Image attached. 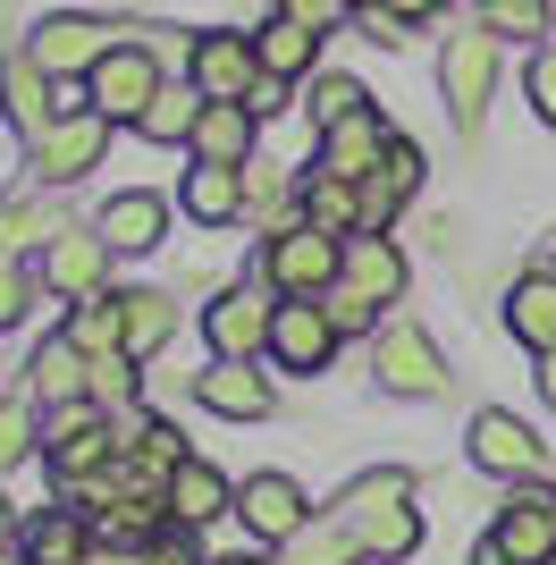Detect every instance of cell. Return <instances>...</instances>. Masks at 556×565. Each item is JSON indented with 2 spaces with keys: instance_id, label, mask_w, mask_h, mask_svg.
Masks as SVG:
<instances>
[{
  "instance_id": "cell-1",
  "label": "cell",
  "mask_w": 556,
  "mask_h": 565,
  "mask_svg": "<svg viewBox=\"0 0 556 565\" xmlns=\"http://www.w3.org/2000/svg\"><path fill=\"white\" fill-rule=\"evenodd\" d=\"M329 515L346 523L354 541H363V557H379V565H405L421 548V515H414V481L405 472H363V481H346V498L329 507Z\"/></svg>"
},
{
  "instance_id": "cell-2",
  "label": "cell",
  "mask_w": 556,
  "mask_h": 565,
  "mask_svg": "<svg viewBox=\"0 0 556 565\" xmlns=\"http://www.w3.org/2000/svg\"><path fill=\"white\" fill-rule=\"evenodd\" d=\"M261 279L278 287V305H287V296H329V287L346 279V236L312 228V220L278 228V236H270V254H261Z\"/></svg>"
},
{
  "instance_id": "cell-3",
  "label": "cell",
  "mask_w": 556,
  "mask_h": 565,
  "mask_svg": "<svg viewBox=\"0 0 556 565\" xmlns=\"http://www.w3.org/2000/svg\"><path fill=\"white\" fill-rule=\"evenodd\" d=\"M85 85H93V110L101 118H143L169 94V60H161V43H136V25H127V43H118Z\"/></svg>"
},
{
  "instance_id": "cell-4",
  "label": "cell",
  "mask_w": 556,
  "mask_h": 565,
  "mask_svg": "<svg viewBox=\"0 0 556 565\" xmlns=\"http://www.w3.org/2000/svg\"><path fill=\"white\" fill-rule=\"evenodd\" d=\"M127 43V25L110 18H85V9H60V18H43L34 34H25V51L43 60V76H60V85H76V76H93L110 51Z\"/></svg>"
},
{
  "instance_id": "cell-5",
  "label": "cell",
  "mask_w": 556,
  "mask_h": 565,
  "mask_svg": "<svg viewBox=\"0 0 556 565\" xmlns=\"http://www.w3.org/2000/svg\"><path fill=\"white\" fill-rule=\"evenodd\" d=\"M101 152H110V118L68 110L60 127H43V136L25 143V169H34V186H76L85 169H101Z\"/></svg>"
},
{
  "instance_id": "cell-6",
  "label": "cell",
  "mask_w": 556,
  "mask_h": 565,
  "mask_svg": "<svg viewBox=\"0 0 556 565\" xmlns=\"http://www.w3.org/2000/svg\"><path fill=\"white\" fill-rule=\"evenodd\" d=\"M270 330H278V305L261 287H220L203 305V338H211V363H254L270 354Z\"/></svg>"
},
{
  "instance_id": "cell-7",
  "label": "cell",
  "mask_w": 556,
  "mask_h": 565,
  "mask_svg": "<svg viewBox=\"0 0 556 565\" xmlns=\"http://www.w3.org/2000/svg\"><path fill=\"white\" fill-rule=\"evenodd\" d=\"M439 94H447V110H456V127H481L489 94H498V34H489V25H463L456 43H447Z\"/></svg>"
},
{
  "instance_id": "cell-8",
  "label": "cell",
  "mask_w": 556,
  "mask_h": 565,
  "mask_svg": "<svg viewBox=\"0 0 556 565\" xmlns=\"http://www.w3.org/2000/svg\"><path fill=\"white\" fill-rule=\"evenodd\" d=\"M185 85L203 102H245L261 85V51L245 43V34H220V25H211V34L185 43Z\"/></svg>"
},
{
  "instance_id": "cell-9",
  "label": "cell",
  "mask_w": 556,
  "mask_h": 565,
  "mask_svg": "<svg viewBox=\"0 0 556 565\" xmlns=\"http://www.w3.org/2000/svg\"><path fill=\"white\" fill-rule=\"evenodd\" d=\"M371 372H379L388 397H439L447 380H456V372H447V354L430 347V330H405V321L371 338Z\"/></svg>"
},
{
  "instance_id": "cell-10",
  "label": "cell",
  "mask_w": 556,
  "mask_h": 565,
  "mask_svg": "<svg viewBox=\"0 0 556 565\" xmlns=\"http://www.w3.org/2000/svg\"><path fill=\"white\" fill-rule=\"evenodd\" d=\"M472 465L481 472H498V481H539L548 472V448L532 439V423L523 414H506V405H489V414H472Z\"/></svg>"
},
{
  "instance_id": "cell-11",
  "label": "cell",
  "mask_w": 556,
  "mask_h": 565,
  "mask_svg": "<svg viewBox=\"0 0 556 565\" xmlns=\"http://www.w3.org/2000/svg\"><path fill=\"white\" fill-rule=\"evenodd\" d=\"M338 354V321H329L321 296H287L278 305V330H270V363L278 372H329Z\"/></svg>"
},
{
  "instance_id": "cell-12",
  "label": "cell",
  "mask_w": 556,
  "mask_h": 565,
  "mask_svg": "<svg viewBox=\"0 0 556 565\" xmlns=\"http://www.w3.org/2000/svg\"><path fill=\"white\" fill-rule=\"evenodd\" d=\"M101 279H110V236L68 220V228L43 245V287H60V296H76V305H85V296H110Z\"/></svg>"
},
{
  "instance_id": "cell-13",
  "label": "cell",
  "mask_w": 556,
  "mask_h": 565,
  "mask_svg": "<svg viewBox=\"0 0 556 565\" xmlns=\"http://www.w3.org/2000/svg\"><path fill=\"white\" fill-rule=\"evenodd\" d=\"M489 541L506 548V565H548L556 557V498L539 490V481H523V490L506 498V515H498Z\"/></svg>"
},
{
  "instance_id": "cell-14",
  "label": "cell",
  "mask_w": 556,
  "mask_h": 565,
  "mask_svg": "<svg viewBox=\"0 0 556 565\" xmlns=\"http://www.w3.org/2000/svg\"><path fill=\"white\" fill-rule=\"evenodd\" d=\"M25 388H34V405H43V414H60V405H85V397H93V363L76 354L68 330H51L43 347L25 354Z\"/></svg>"
},
{
  "instance_id": "cell-15",
  "label": "cell",
  "mask_w": 556,
  "mask_h": 565,
  "mask_svg": "<svg viewBox=\"0 0 556 565\" xmlns=\"http://www.w3.org/2000/svg\"><path fill=\"white\" fill-rule=\"evenodd\" d=\"M236 515H245V532H254V541H278V548H287L303 523H312V507H303V490L287 481V472H254V481L236 490Z\"/></svg>"
},
{
  "instance_id": "cell-16",
  "label": "cell",
  "mask_w": 556,
  "mask_h": 565,
  "mask_svg": "<svg viewBox=\"0 0 556 565\" xmlns=\"http://www.w3.org/2000/svg\"><path fill=\"white\" fill-rule=\"evenodd\" d=\"M388 118L379 110H354L346 127H329L321 136V152H312V169H321V178H346V186H363L371 169H379V152H388Z\"/></svg>"
},
{
  "instance_id": "cell-17",
  "label": "cell",
  "mask_w": 556,
  "mask_h": 565,
  "mask_svg": "<svg viewBox=\"0 0 556 565\" xmlns=\"http://www.w3.org/2000/svg\"><path fill=\"white\" fill-rule=\"evenodd\" d=\"M51 85H60V76H43V60H34V51H9V60H0V102H9V127H18L25 143L68 118L60 102H51Z\"/></svg>"
},
{
  "instance_id": "cell-18",
  "label": "cell",
  "mask_w": 556,
  "mask_h": 565,
  "mask_svg": "<svg viewBox=\"0 0 556 565\" xmlns=\"http://www.w3.org/2000/svg\"><path fill=\"white\" fill-rule=\"evenodd\" d=\"M236 515V481L220 465H203V456H185L178 472H169V523H185V532H203V523Z\"/></svg>"
},
{
  "instance_id": "cell-19",
  "label": "cell",
  "mask_w": 556,
  "mask_h": 565,
  "mask_svg": "<svg viewBox=\"0 0 556 565\" xmlns=\"http://www.w3.org/2000/svg\"><path fill=\"white\" fill-rule=\"evenodd\" d=\"M194 397L211 405V414H228V423H261L270 414V380L254 372V363H211V372H194Z\"/></svg>"
},
{
  "instance_id": "cell-20",
  "label": "cell",
  "mask_w": 556,
  "mask_h": 565,
  "mask_svg": "<svg viewBox=\"0 0 556 565\" xmlns=\"http://www.w3.org/2000/svg\"><path fill=\"white\" fill-rule=\"evenodd\" d=\"M178 212H185V220H203V228H228V220L245 212V169H228V161H194V169H185V186H178Z\"/></svg>"
},
{
  "instance_id": "cell-21",
  "label": "cell",
  "mask_w": 556,
  "mask_h": 565,
  "mask_svg": "<svg viewBox=\"0 0 556 565\" xmlns=\"http://www.w3.org/2000/svg\"><path fill=\"white\" fill-rule=\"evenodd\" d=\"M93 228L110 236V254H152V245L169 236V203H161V194H143V186L136 194H110Z\"/></svg>"
},
{
  "instance_id": "cell-22",
  "label": "cell",
  "mask_w": 556,
  "mask_h": 565,
  "mask_svg": "<svg viewBox=\"0 0 556 565\" xmlns=\"http://www.w3.org/2000/svg\"><path fill=\"white\" fill-rule=\"evenodd\" d=\"M338 287H354L363 305H396L405 296V254H396L388 236H346V279Z\"/></svg>"
},
{
  "instance_id": "cell-23",
  "label": "cell",
  "mask_w": 556,
  "mask_h": 565,
  "mask_svg": "<svg viewBox=\"0 0 556 565\" xmlns=\"http://www.w3.org/2000/svg\"><path fill=\"white\" fill-rule=\"evenodd\" d=\"M506 330L523 338L532 354H556V270L514 279V296H506Z\"/></svg>"
},
{
  "instance_id": "cell-24",
  "label": "cell",
  "mask_w": 556,
  "mask_h": 565,
  "mask_svg": "<svg viewBox=\"0 0 556 565\" xmlns=\"http://www.w3.org/2000/svg\"><path fill=\"white\" fill-rule=\"evenodd\" d=\"M194 161H254V110L245 102H203V127H194Z\"/></svg>"
},
{
  "instance_id": "cell-25",
  "label": "cell",
  "mask_w": 556,
  "mask_h": 565,
  "mask_svg": "<svg viewBox=\"0 0 556 565\" xmlns=\"http://www.w3.org/2000/svg\"><path fill=\"white\" fill-rule=\"evenodd\" d=\"M254 51H261V76L296 85V76H312V60H321V34H312V25H296V18H270V25L254 34Z\"/></svg>"
},
{
  "instance_id": "cell-26",
  "label": "cell",
  "mask_w": 556,
  "mask_h": 565,
  "mask_svg": "<svg viewBox=\"0 0 556 565\" xmlns=\"http://www.w3.org/2000/svg\"><path fill=\"white\" fill-rule=\"evenodd\" d=\"M68 338L85 363H101V354H127V305L118 296H85V305L68 312Z\"/></svg>"
},
{
  "instance_id": "cell-27",
  "label": "cell",
  "mask_w": 556,
  "mask_h": 565,
  "mask_svg": "<svg viewBox=\"0 0 556 565\" xmlns=\"http://www.w3.org/2000/svg\"><path fill=\"white\" fill-rule=\"evenodd\" d=\"M303 220L329 236H363V186H346V178H303Z\"/></svg>"
},
{
  "instance_id": "cell-28",
  "label": "cell",
  "mask_w": 556,
  "mask_h": 565,
  "mask_svg": "<svg viewBox=\"0 0 556 565\" xmlns=\"http://www.w3.org/2000/svg\"><path fill=\"white\" fill-rule=\"evenodd\" d=\"M93 557V532L76 515H34L25 523V565H85Z\"/></svg>"
},
{
  "instance_id": "cell-29",
  "label": "cell",
  "mask_w": 556,
  "mask_h": 565,
  "mask_svg": "<svg viewBox=\"0 0 556 565\" xmlns=\"http://www.w3.org/2000/svg\"><path fill=\"white\" fill-rule=\"evenodd\" d=\"M118 305H127V354H152L178 330V296H161V287H118Z\"/></svg>"
},
{
  "instance_id": "cell-30",
  "label": "cell",
  "mask_w": 556,
  "mask_h": 565,
  "mask_svg": "<svg viewBox=\"0 0 556 565\" xmlns=\"http://www.w3.org/2000/svg\"><path fill=\"white\" fill-rule=\"evenodd\" d=\"M287 565H363V541H354L338 515H321V523H303L296 541H287Z\"/></svg>"
},
{
  "instance_id": "cell-31",
  "label": "cell",
  "mask_w": 556,
  "mask_h": 565,
  "mask_svg": "<svg viewBox=\"0 0 556 565\" xmlns=\"http://www.w3.org/2000/svg\"><path fill=\"white\" fill-rule=\"evenodd\" d=\"M136 127H143L152 143H194V127H203V94H194V85H169V94L136 118Z\"/></svg>"
},
{
  "instance_id": "cell-32",
  "label": "cell",
  "mask_w": 556,
  "mask_h": 565,
  "mask_svg": "<svg viewBox=\"0 0 556 565\" xmlns=\"http://www.w3.org/2000/svg\"><path fill=\"white\" fill-rule=\"evenodd\" d=\"M303 110H312V127L329 136V127H346L354 110H371V94L354 85V76H312V94H303Z\"/></svg>"
},
{
  "instance_id": "cell-33",
  "label": "cell",
  "mask_w": 556,
  "mask_h": 565,
  "mask_svg": "<svg viewBox=\"0 0 556 565\" xmlns=\"http://www.w3.org/2000/svg\"><path fill=\"white\" fill-rule=\"evenodd\" d=\"M60 228H68V220L43 212V203H25V194H18V203H0V254H18V245H51Z\"/></svg>"
},
{
  "instance_id": "cell-34",
  "label": "cell",
  "mask_w": 556,
  "mask_h": 565,
  "mask_svg": "<svg viewBox=\"0 0 556 565\" xmlns=\"http://www.w3.org/2000/svg\"><path fill=\"white\" fill-rule=\"evenodd\" d=\"M489 34H498V43H532V34H548V9H539V0H489Z\"/></svg>"
},
{
  "instance_id": "cell-35",
  "label": "cell",
  "mask_w": 556,
  "mask_h": 565,
  "mask_svg": "<svg viewBox=\"0 0 556 565\" xmlns=\"http://www.w3.org/2000/svg\"><path fill=\"white\" fill-rule=\"evenodd\" d=\"M93 405H136V354H101L93 363Z\"/></svg>"
},
{
  "instance_id": "cell-36",
  "label": "cell",
  "mask_w": 556,
  "mask_h": 565,
  "mask_svg": "<svg viewBox=\"0 0 556 565\" xmlns=\"http://www.w3.org/2000/svg\"><path fill=\"white\" fill-rule=\"evenodd\" d=\"M321 305H329V321H338V338H354V330H371V338H379V305H363L354 287H329Z\"/></svg>"
},
{
  "instance_id": "cell-37",
  "label": "cell",
  "mask_w": 556,
  "mask_h": 565,
  "mask_svg": "<svg viewBox=\"0 0 556 565\" xmlns=\"http://www.w3.org/2000/svg\"><path fill=\"white\" fill-rule=\"evenodd\" d=\"M25 305H34V279H25L18 254H0V330H9V321H25Z\"/></svg>"
},
{
  "instance_id": "cell-38",
  "label": "cell",
  "mask_w": 556,
  "mask_h": 565,
  "mask_svg": "<svg viewBox=\"0 0 556 565\" xmlns=\"http://www.w3.org/2000/svg\"><path fill=\"white\" fill-rule=\"evenodd\" d=\"M379 178H388L396 194H414V186H421V143L388 136V152H379Z\"/></svg>"
},
{
  "instance_id": "cell-39",
  "label": "cell",
  "mask_w": 556,
  "mask_h": 565,
  "mask_svg": "<svg viewBox=\"0 0 556 565\" xmlns=\"http://www.w3.org/2000/svg\"><path fill=\"white\" fill-rule=\"evenodd\" d=\"M396 203H405V194H396L388 178L371 169V178H363V236H379V228H388V220H396Z\"/></svg>"
},
{
  "instance_id": "cell-40",
  "label": "cell",
  "mask_w": 556,
  "mask_h": 565,
  "mask_svg": "<svg viewBox=\"0 0 556 565\" xmlns=\"http://www.w3.org/2000/svg\"><path fill=\"white\" fill-rule=\"evenodd\" d=\"M523 94H532V110L556 127V51H539L532 68H523Z\"/></svg>"
},
{
  "instance_id": "cell-41",
  "label": "cell",
  "mask_w": 556,
  "mask_h": 565,
  "mask_svg": "<svg viewBox=\"0 0 556 565\" xmlns=\"http://www.w3.org/2000/svg\"><path fill=\"white\" fill-rule=\"evenodd\" d=\"M354 0H278V18H296V25H312V34H329V25L346 18Z\"/></svg>"
},
{
  "instance_id": "cell-42",
  "label": "cell",
  "mask_w": 556,
  "mask_h": 565,
  "mask_svg": "<svg viewBox=\"0 0 556 565\" xmlns=\"http://www.w3.org/2000/svg\"><path fill=\"white\" fill-rule=\"evenodd\" d=\"M143 565H203V557H194V532H185V523H169L161 541H143Z\"/></svg>"
},
{
  "instance_id": "cell-43",
  "label": "cell",
  "mask_w": 556,
  "mask_h": 565,
  "mask_svg": "<svg viewBox=\"0 0 556 565\" xmlns=\"http://www.w3.org/2000/svg\"><path fill=\"white\" fill-rule=\"evenodd\" d=\"M25 448H34V423H25L18 405H0V472L25 465Z\"/></svg>"
},
{
  "instance_id": "cell-44",
  "label": "cell",
  "mask_w": 556,
  "mask_h": 565,
  "mask_svg": "<svg viewBox=\"0 0 556 565\" xmlns=\"http://www.w3.org/2000/svg\"><path fill=\"white\" fill-rule=\"evenodd\" d=\"M363 34H371V43H405V34H414V25L396 18V9H363Z\"/></svg>"
},
{
  "instance_id": "cell-45",
  "label": "cell",
  "mask_w": 556,
  "mask_h": 565,
  "mask_svg": "<svg viewBox=\"0 0 556 565\" xmlns=\"http://www.w3.org/2000/svg\"><path fill=\"white\" fill-rule=\"evenodd\" d=\"M245 110H254V118H270V110H287V85H278V76H261L254 94H245Z\"/></svg>"
},
{
  "instance_id": "cell-46",
  "label": "cell",
  "mask_w": 556,
  "mask_h": 565,
  "mask_svg": "<svg viewBox=\"0 0 556 565\" xmlns=\"http://www.w3.org/2000/svg\"><path fill=\"white\" fill-rule=\"evenodd\" d=\"M379 9H396V18L414 25V18H430V9H439V0H379Z\"/></svg>"
},
{
  "instance_id": "cell-47",
  "label": "cell",
  "mask_w": 556,
  "mask_h": 565,
  "mask_svg": "<svg viewBox=\"0 0 556 565\" xmlns=\"http://www.w3.org/2000/svg\"><path fill=\"white\" fill-rule=\"evenodd\" d=\"M539 397H548V414H556V354H539Z\"/></svg>"
},
{
  "instance_id": "cell-48",
  "label": "cell",
  "mask_w": 556,
  "mask_h": 565,
  "mask_svg": "<svg viewBox=\"0 0 556 565\" xmlns=\"http://www.w3.org/2000/svg\"><path fill=\"white\" fill-rule=\"evenodd\" d=\"M472 565H506V548H498V541H481V548H472Z\"/></svg>"
},
{
  "instance_id": "cell-49",
  "label": "cell",
  "mask_w": 556,
  "mask_h": 565,
  "mask_svg": "<svg viewBox=\"0 0 556 565\" xmlns=\"http://www.w3.org/2000/svg\"><path fill=\"white\" fill-rule=\"evenodd\" d=\"M0 25H9V0H0Z\"/></svg>"
},
{
  "instance_id": "cell-50",
  "label": "cell",
  "mask_w": 556,
  "mask_h": 565,
  "mask_svg": "<svg viewBox=\"0 0 556 565\" xmlns=\"http://www.w3.org/2000/svg\"><path fill=\"white\" fill-rule=\"evenodd\" d=\"M0 532H9V507H0Z\"/></svg>"
}]
</instances>
